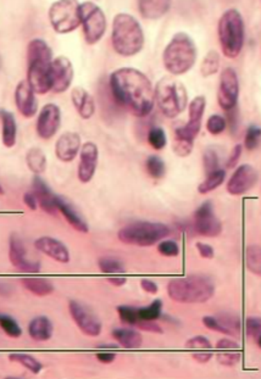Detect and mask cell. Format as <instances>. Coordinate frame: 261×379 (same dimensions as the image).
Segmentation results:
<instances>
[{
	"label": "cell",
	"mask_w": 261,
	"mask_h": 379,
	"mask_svg": "<svg viewBox=\"0 0 261 379\" xmlns=\"http://www.w3.org/2000/svg\"><path fill=\"white\" fill-rule=\"evenodd\" d=\"M111 42L121 56H135L144 47V33L141 24L130 14H117L112 21Z\"/></svg>",
	"instance_id": "cell-3"
},
{
	"label": "cell",
	"mask_w": 261,
	"mask_h": 379,
	"mask_svg": "<svg viewBox=\"0 0 261 379\" xmlns=\"http://www.w3.org/2000/svg\"><path fill=\"white\" fill-rule=\"evenodd\" d=\"M26 162L33 174L40 175L47 169V156L40 148H31L26 154Z\"/></svg>",
	"instance_id": "cell-30"
},
{
	"label": "cell",
	"mask_w": 261,
	"mask_h": 379,
	"mask_svg": "<svg viewBox=\"0 0 261 379\" xmlns=\"http://www.w3.org/2000/svg\"><path fill=\"white\" fill-rule=\"evenodd\" d=\"M9 359L12 362L20 364L28 369L31 373L38 374L43 369V364H40L38 360L35 359L33 356L28 354H21V353H15V354L9 355Z\"/></svg>",
	"instance_id": "cell-34"
},
{
	"label": "cell",
	"mask_w": 261,
	"mask_h": 379,
	"mask_svg": "<svg viewBox=\"0 0 261 379\" xmlns=\"http://www.w3.org/2000/svg\"><path fill=\"white\" fill-rule=\"evenodd\" d=\"M81 148L82 145L80 135L75 132H66L56 142V158L62 162H71L75 160Z\"/></svg>",
	"instance_id": "cell-21"
},
{
	"label": "cell",
	"mask_w": 261,
	"mask_h": 379,
	"mask_svg": "<svg viewBox=\"0 0 261 379\" xmlns=\"http://www.w3.org/2000/svg\"><path fill=\"white\" fill-rule=\"evenodd\" d=\"M109 282L115 287H122V285L127 283V280H126L125 277H111V278H109Z\"/></svg>",
	"instance_id": "cell-60"
},
{
	"label": "cell",
	"mask_w": 261,
	"mask_h": 379,
	"mask_svg": "<svg viewBox=\"0 0 261 379\" xmlns=\"http://www.w3.org/2000/svg\"><path fill=\"white\" fill-rule=\"evenodd\" d=\"M81 25L83 26V35L87 44H96L103 38L106 31V17L96 3H81Z\"/></svg>",
	"instance_id": "cell-10"
},
{
	"label": "cell",
	"mask_w": 261,
	"mask_h": 379,
	"mask_svg": "<svg viewBox=\"0 0 261 379\" xmlns=\"http://www.w3.org/2000/svg\"><path fill=\"white\" fill-rule=\"evenodd\" d=\"M158 251L167 258H175L180 254V246L174 240H161L158 245Z\"/></svg>",
	"instance_id": "cell-47"
},
{
	"label": "cell",
	"mask_w": 261,
	"mask_h": 379,
	"mask_svg": "<svg viewBox=\"0 0 261 379\" xmlns=\"http://www.w3.org/2000/svg\"><path fill=\"white\" fill-rule=\"evenodd\" d=\"M242 151H243L242 144H237L236 146L233 148L231 155H230V158L227 160V169H233V167H236L238 161L241 159Z\"/></svg>",
	"instance_id": "cell-53"
},
{
	"label": "cell",
	"mask_w": 261,
	"mask_h": 379,
	"mask_svg": "<svg viewBox=\"0 0 261 379\" xmlns=\"http://www.w3.org/2000/svg\"><path fill=\"white\" fill-rule=\"evenodd\" d=\"M172 6V0H138V9L146 20H159Z\"/></svg>",
	"instance_id": "cell-24"
},
{
	"label": "cell",
	"mask_w": 261,
	"mask_h": 379,
	"mask_svg": "<svg viewBox=\"0 0 261 379\" xmlns=\"http://www.w3.org/2000/svg\"><path fill=\"white\" fill-rule=\"evenodd\" d=\"M61 125L60 108L56 104H47L40 110L37 120V133L42 140L53 138Z\"/></svg>",
	"instance_id": "cell-16"
},
{
	"label": "cell",
	"mask_w": 261,
	"mask_h": 379,
	"mask_svg": "<svg viewBox=\"0 0 261 379\" xmlns=\"http://www.w3.org/2000/svg\"><path fill=\"white\" fill-rule=\"evenodd\" d=\"M138 312L140 319L143 321H156L162 312V301L160 299L154 300L151 305L138 309Z\"/></svg>",
	"instance_id": "cell-39"
},
{
	"label": "cell",
	"mask_w": 261,
	"mask_h": 379,
	"mask_svg": "<svg viewBox=\"0 0 261 379\" xmlns=\"http://www.w3.org/2000/svg\"><path fill=\"white\" fill-rule=\"evenodd\" d=\"M171 235L169 226L160 222L137 221L124 226L119 233V240L128 245L151 246Z\"/></svg>",
	"instance_id": "cell-8"
},
{
	"label": "cell",
	"mask_w": 261,
	"mask_h": 379,
	"mask_svg": "<svg viewBox=\"0 0 261 379\" xmlns=\"http://www.w3.org/2000/svg\"><path fill=\"white\" fill-rule=\"evenodd\" d=\"M54 332V327L51 319L46 316H38L28 324V335L35 342H47L51 339Z\"/></svg>",
	"instance_id": "cell-26"
},
{
	"label": "cell",
	"mask_w": 261,
	"mask_h": 379,
	"mask_svg": "<svg viewBox=\"0 0 261 379\" xmlns=\"http://www.w3.org/2000/svg\"><path fill=\"white\" fill-rule=\"evenodd\" d=\"M99 159L98 146L92 142H87L82 145L80 153V164L77 176L82 183L91 182L93 176L96 174V165Z\"/></svg>",
	"instance_id": "cell-18"
},
{
	"label": "cell",
	"mask_w": 261,
	"mask_h": 379,
	"mask_svg": "<svg viewBox=\"0 0 261 379\" xmlns=\"http://www.w3.org/2000/svg\"><path fill=\"white\" fill-rule=\"evenodd\" d=\"M0 326L3 332L10 338L16 339V338H20L22 335L20 324L17 323V321L9 314H3L0 316Z\"/></svg>",
	"instance_id": "cell-37"
},
{
	"label": "cell",
	"mask_w": 261,
	"mask_h": 379,
	"mask_svg": "<svg viewBox=\"0 0 261 379\" xmlns=\"http://www.w3.org/2000/svg\"><path fill=\"white\" fill-rule=\"evenodd\" d=\"M69 311L74 322L77 324L81 332L88 337H98L101 333V321L88 306L80 301L71 300Z\"/></svg>",
	"instance_id": "cell-13"
},
{
	"label": "cell",
	"mask_w": 261,
	"mask_h": 379,
	"mask_svg": "<svg viewBox=\"0 0 261 379\" xmlns=\"http://www.w3.org/2000/svg\"><path fill=\"white\" fill-rule=\"evenodd\" d=\"M192 356H193V359L198 361L199 364H206V362L210 361L211 357H212V354H211V353H205V351L203 350L201 353H194Z\"/></svg>",
	"instance_id": "cell-59"
},
{
	"label": "cell",
	"mask_w": 261,
	"mask_h": 379,
	"mask_svg": "<svg viewBox=\"0 0 261 379\" xmlns=\"http://www.w3.org/2000/svg\"><path fill=\"white\" fill-rule=\"evenodd\" d=\"M246 264L251 272L261 277V246L251 245L246 248Z\"/></svg>",
	"instance_id": "cell-33"
},
{
	"label": "cell",
	"mask_w": 261,
	"mask_h": 379,
	"mask_svg": "<svg viewBox=\"0 0 261 379\" xmlns=\"http://www.w3.org/2000/svg\"><path fill=\"white\" fill-rule=\"evenodd\" d=\"M33 192L42 210L46 211L47 214H53V216L56 214L58 208L56 205V195L51 193L48 185L40 178V176H35L33 178Z\"/></svg>",
	"instance_id": "cell-23"
},
{
	"label": "cell",
	"mask_w": 261,
	"mask_h": 379,
	"mask_svg": "<svg viewBox=\"0 0 261 379\" xmlns=\"http://www.w3.org/2000/svg\"><path fill=\"white\" fill-rule=\"evenodd\" d=\"M71 100L83 120H90L96 112V104L92 95L82 87H76L71 92Z\"/></svg>",
	"instance_id": "cell-22"
},
{
	"label": "cell",
	"mask_w": 261,
	"mask_h": 379,
	"mask_svg": "<svg viewBox=\"0 0 261 379\" xmlns=\"http://www.w3.org/2000/svg\"><path fill=\"white\" fill-rule=\"evenodd\" d=\"M226 126L225 117L219 115V114L211 115L206 121V130L209 133L214 135H221L222 132L226 130Z\"/></svg>",
	"instance_id": "cell-43"
},
{
	"label": "cell",
	"mask_w": 261,
	"mask_h": 379,
	"mask_svg": "<svg viewBox=\"0 0 261 379\" xmlns=\"http://www.w3.org/2000/svg\"><path fill=\"white\" fill-rule=\"evenodd\" d=\"M9 259L15 269L26 273H38L42 267L38 261H32L27 258L24 242L16 233H12L9 239Z\"/></svg>",
	"instance_id": "cell-15"
},
{
	"label": "cell",
	"mask_w": 261,
	"mask_h": 379,
	"mask_svg": "<svg viewBox=\"0 0 261 379\" xmlns=\"http://www.w3.org/2000/svg\"><path fill=\"white\" fill-rule=\"evenodd\" d=\"M216 349L224 350V351L225 350H238L239 349V345L232 339H221L217 342Z\"/></svg>",
	"instance_id": "cell-56"
},
{
	"label": "cell",
	"mask_w": 261,
	"mask_h": 379,
	"mask_svg": "<svg viewBox=\"0 0 261 379\" xmlns=\"http://www.w3.org/2000/svg\"><path fill=\"white\" fill-rule=\"evenodd\" d=\"M166 135L165 130L160 128V127H153L148 133V143L151 144V148H154L155 150H161L165 148Z\"/></svg>",
	"instance_id": "cell-41"
},
{
	"label": "cell",
	"mask_w": 261,
	"mask_h": 379,
	"mask_svg": "<svg viewBox=\"0 0 261 379\" xmlns=\"http://www.w3.org/2000/svg\"><path fill=\"white\" fill-rule=\"evenodd\" d=\"M78 0H56L49 9L53 28L60 35L70 33L82 24Z\"/></svg>",
	"instance_id": "cell-9"
},
{
	"label": "cell",
	"mask_w": 261,
	"mask_h": 379,
	"mask_svg": "<svg viewBox=\"0 0 261 379\" xmlns=\"http://www.w3.org/2000/svg\"><path fill=\"white\" fill-rule=\"evenodd\" d=\"M56 205L58 211H60L72 228H75L76 230L82 232V233H87L90 230L87 222L82 219V216L76 211L75 208L67 200L64 199L62 196L56 195Z\"/></svg>",
	"instance_id": "cell-25"
},
{
	"label": "cell",
	"mask_w": 261,
	"mask_h": 379,
	"mask_svg": "<svg viewBox=\"0 0 261 379\" xmlns=\"http://www.w3.org/2000/svg\"><path fill=\"white\" fill-rule=\"evenodd\" d=\"M214 282L210 277L204 275L174 278L167 285L170 299L181 304H204L214 296Z\"/></svg>",
	"instance_id": "cell-4"
},
{
	"label": "cell",
	"mask_w": 261,
	"mask_h": 379,
	"mask_svg": "<svg viewBox=\"0 0 261 379\" xmlns=\"http://www.w3.org/2000/svg\"><path fill=\"white\" fill-rule=\"evenodd\" d=\"M217 361H219V364L227 366V367H232L241 361V353H233V351L221 353V354L217 355Z\"/></svg>",
	"instance_id": "cell-51"
},
{
	"label": "cell",
	"mask_w": 261,
	"mask_h": 379,
	"mask_svg": "<svg viewBox=\"0 0 261 379\" xmlns=\"http://www.w3.org/2000/svg\"><path fill=\"white\" fill-rule=\"evenodd\" d=\"M35 246L37 250H40V253H43L60 264L70 262V251L60 240L51 238V237H42L35 240Z\"/></svg>",
	"instance_id": "cell-20"
},
{
	"label": "cell",
	"mask_w": 261,
	"mask_h": 379,
	"mask_svg": "<svg viewBox=\"0 0 261 379\" xmlns=\"http://www.w3.org/2000/svg\"><path fill=\"white\" fill-rule=\"evenodd\" d=\"M146 170L151 178L160 180L165 175V162L155 155H151L146 161Z\"/></svg>",
	"instance_id": "cell-36"
},
{
	"label": "cell",
	"mask_w": 261,
	"mask_h": 379,
	"mask_svg": "<svg viewBox=\"0 0 261 379\" xmlns=\"http://www.w3.org/2000/svg\"><path fill=\"white\" fill-rule=\"evenodd\" d=\"M226 178V172L224 170H216L214 172H211L206 177V180L199 185L198 187V192L201 194H208L212 190H215L216 188H219L220 185L224 183V180Z\"/></svg>",
	"instance_id": "cell-31"
},
{
	"label": "cell",
	"mask_w": 261,
	"mask_h": 379,
	"mask_svg": "<svg viewBox=\"0 0 261 379\" xmlns=\"http://www.w3.org/2000/svg\"><path fill=\"white\" fill-rule=\"evenodd\" d=\"M53 51L43 40H31L27 47V82L35 94L51 90V67Z\"/></svg>",
	"instance_id": "cell-2"
},
{
	"label": "cell",
	"mask_w": 261,
	"mask_h": 379,
	"mask_svg": "<svg viewBox=\"0 0 261 379\" xmlns=\"http://www.w3.org/2000/svg\"><path fill=\"white\" fill-rule=\"evenodd\" d=\"M216 319L220 321V323L231 332L232 335H239L241 330V322L237 316L233 314H224L216 316Z\"/></svg>",
	"instance_id": "cell-45"
},
{
	"label": "cell",
	"mask_w": 261,
	"mask_h": 379,
	"mask_svg": "<svg viewBox=\"0 0 261 379\" xmlns=\"http://www.w3.org/2000/svg\"><path fill=\"white\" fill-rule=\"evenodd\" d=\"M186 348L191 350H210L212 345L206 337L196 335L194 338L187 340Z\"/></svg>",
	"instance_id": "cell-49"
},
{
	"label": "cell",
	"mask_w": 261,
	"mask_h": 379,
	"mask_svg": "<svg viewBox=\"0 0 261 379\" xmlns=\"http://www.w3.org/2000/svg\"><path fill=\"white\" fill-rule=\"evenodd\" d=\"M137 327H140L141 330H146V332H151V333H162L160 326L156 323L155 321H143L141 319L140 323L137 324Z\"/></svg>",
	"instance_id": "cell-52"
},
{
	"label": "cell",
	"mask_w": 261,
	"mask_h": 379,
	"mask_svg": "<svg viewBox=\"0 0 261 379\" xmlns=\"http://www.w3.org/2000/svg\"><path fill=\"white\" fill-rule=\"evenodd\" d=\"M220 54L216 50H210L203 59L201 62V72L204 78L217 74L220 69Z\"/></svg>",
	"instance_id": "cell-32"
},
{
	"label": "cell",
	"mask_w": 261,
	"mask_h": 379,
	"mask_svg": "<svg viewBox=\"0 0 261 379\" xmlns=\"http://www.w3.org/2000/svg\"><path fill=\"white\" fill-rule=\"evenodd\" d=\"M112 94L119 104L140 117L149 115L155 101V90L151 80L133 67H122L110 76Z\"/></svg>",
	"instance_id": "cell-1"
},
{
	"label": "cell",
	"mask_w": 261,
	"mask_h": 379,
	"mask_svg": "<svg viewBox=\"0 0 261 379\" xmlns=\"http://www.w3.org/2000/svg\"><path fill=\"white\" fill-rule=\"evenodd\" d=\"M203 165L206 175H209L214 171L219 170V156L215 149L208 148L203 154Z\"/></svg>",
	"instance_id": "cell-44"
},
{
	"label": "cell",
	"mask_w": 261,
	"mask_h": 379,
	"mask_svg": "<svg viewBox=\"0 0 261 379\" xmlns=\"http://www.w3.org/2000/svg\"><path fill=\"white\" fill-rule=\"evenodd\" d=\"M256 344H258V346H259V348L261 349V335L259 337V338H258V339H256Z\"/></svg>",
	"instance_id": "cell-62"
},
{
	"label": "cell",
	"mask_w": 261,
	"mask_h": 379,
	"mask_svg": "<svg viewBox=\"0 0 261 379\" xmlns=\"http://www.w3.org/2000/svg\"><path fill=\"white\" fill-rule=\"evenodd\" d=\"M196 248L199 255H201V258H204V259H212L214 255H215L214 248L211 245L204 244V243H196Z\"/></svg>",
	"instance_id": "cell-54"
},
{
	"label": "cell",
	"mask_w": 261,
	"mask_h": 379,
	"mask_svg": "<svg viewBox=\"0 0 261 379\" xmlns=\"http://www.w3.org/2000/svg\"><path fill=\"white\" fill-rule=\"evenodd\" d=\"M258 178L259 176L253 166H239L227 182V192L231 195L246 194L255 187Z\"/></svg>",
	"instance_id": "cell-17"
},
{
	"label": "cell",
	"mask_w": 261,
	"mask_h": 379,
	"mask_svg": "<svg viewBox=\"0 0 261 379\" xmlns=\"http://www.w3.org/2000/svg\"><path fill=\"white\" fill-rule=\"evenodd\" d=\"M111 335L125 349H138L143 343L141 333L130 328H116Z\"/></svg>",
	"instance_id": "cell-28"
},
{
	"label": "cell",
	"mask_w": 261,
	"mask_h": 379,
	"mask_svg": "<svg viewBox=\"0 0 261 379\" xmlns=\"http://www.w3.org/2000/svg\"><path fill=\"white\" fill-rule=\"evenodd\" d=\"M117 314L120 317L122 323L128 324V326H137L140 323V312L136 308H132L128 305H121L117 308Z\"/></svg>",
	"instance_id": "cell-38"
},
{
	"label": "cell",
	"mask_w": 261,
	"mask_h": 379,
	"mask_svg": "<svg viewBox=\"0 0 261 379\" xmlns=\"http://www.w3.org/2000/svg\"><path fill=\"white\" fill-rule=\"evenodd\" d=\"M193 145H194L193 142L175 138V140H174V145H172V150H174V153H175L177 156H180V158H187V156L193 151Z\"/></svg>",
	"instance_id": "cell-46"
},
{
	"label": "cell",
	"mask_w": 261,
	"mask_h": 379,
	"mask_svg": "<svg viewBox=\"0 0 261 379\" xmlns=\"http://www.w3.org/2000/svg\"><path fill=\"white\" fill-rule=\"evenodd\" d=\"M155 100L162 115L167 119H175L186 109L188 103L186 87L174 76H165L156 83Z\"/></svg>",
	"instance_id": "cell-6"
},
{
	"label": "cell",
	"mask_w": 261,
	"mask_h": 379,
	"mask_svg": "<svg viewBox=\"0 0 261 379\" xmlns=\"http://www.w3.org/2000/svg\"><path fill=\"white\" fill-rule=\"evenodd\" d=\"M261 140V128L259 126L251 125L248 127L244 138V146L248 150H255Z\"/></svg>",
	"instance_id": "cell-42"
},
{
	"label": "cell",
	"mask_w": 261,
	"mask_h": 379,
	"mask_svg": "<svg viewBox=\"0 0 261 379\" xmlns=\"http://www.w3.org/2000/svg\"><path fill=\"white\" fill-rule=\"evenodd\" d=\"M219 40L224 56L235 59L244 44V21L237 9H228L222 14L217 26Z\"/></svg>",
	"instance_id": "cell-7"
},
{
	"label": "cell",
	"mask_w": 261,
	"mask_h": 379,
	"mask_svg": "<svg viewBox=\"0 0 261 379\" xmlns=\"http://www.w3.org/2000/svg\"><path fill=\"white\" fill-rule=\"evenodd\" d=\"M98 266L103 273H125V267L119 260L114 258H101L98 260Z\"/></svg>",
	"instance_id": "cell-40"
},
{
	"label": "cell",
	"mask_w": 261,
	"mask_h": 379,
	"mask_svg": "<svg viewBox=\"0 0 261 379\" xmlns=\"http://www.w3.org/2000/svg\"><path fill=\"white\" fill-rule=\"evenodd\" d=\"M116 348H117V346H116L115 344H106V345H99V346H98V349H116Z\"/></svg>",
	"instance_id": "cell-61"
},
{
	"label": "cell",
	"mask_w": 261,
	"mask_h": 379,
	"mask_svg": "<svg viewBox=\"0 0 261 379\" xmlns=\"http://www.w3.org/2000/svg\"><path fill=\"white\" fill-rule=\"evenodd\" d=\"M206 100L205 96H196L192 100L190 104V124L194 125H201V119L205 112Z\"/></svg>",
	"instance_id": "cell-35"
},
{
	"label": "cell",
	"mask_w": 261,
	"mask_h": 379,
	"mask_svg": "<svg viewBox=\"0 0 261 379\" xmlns=\"http://www.w3.org/2000/svg\"><path fill=\"white\" fill-rule=\"evenodd\" d=\"M246 332L249 338L256 342L261 335V317H248L246 319Z\"/></svg>",
	"instance_id": "cell-48"
},
{
	"label": "cell",
	"mask_w": 261,
	"mask_h": 379,
	"mask_svg": "<svg viewBox=\"0 0 261 379\" xmlns=\"http://www.w3.org/2000/svg\"><path fill=\"white\" fill-rule=\"evenodd\" d=\"M21 283L26 289L37 296L51 295L56 289L51 280L40 278V277H25L21 280Z\"/></svg>",
	"instance_id": "cell-29"
},
{
	"label": "cell",
	"mask_w": 261,
	"mask_h": 379,
	"mask_svg": "<svg viewBox=\"0 0 261 379\" xmlns=\"http://www.w3.org/2000/svg\"><path fill=\"white\" fill-rule=\"evenodd\" d=\"M141 287L142 289L144 290L146 293H149V294H156L159 292V287L156 285L155 282L148 280V278H143L141 280Z\"/></svg>",
	"instance_id": "cell-55"
},
{
	"label": "cell",
	"mask_w": 261,
	"mask_h": 379,
	"mask_svg": "<svg viewBox=\"0 0 261 379\" xmlns=\"http://www.w3.org/2000/svg\"><path fill=\"white\" fill-rule=\"evenodd\" d=\"M196 61V43L185 32L174 35L162 53L164 66L172 76L185 75L194 66Z\"/></svg>",
	"instance_id": "cell-5"
},
{
	"label": "cell",
	"mask_w": 261,
	"mask_h": 379,
	"mask_svg": "<svg viewBox=\"0 0 261 379\" xmlns=\"http://www.w3.org/2000/svg\"><path fill=\"white\" fill-rule=\"evenodd\" d=\"M96 359L101 364H111V362L115 361L116 354H114V353H98Z\"/></svg>",
	"instance_id": "cell-58"
},
{
	"label": "cell",
	"mask_w": 261,
	"mask_h": 379,
	"mask_svg": "<svg viewBox=\"0 0 261 379\" xmlns=\"http://www.w3.org/2000/svg\"><path fill=\"white\" fill-rule=\"evenodd\" d=\"M203 324L205 326L208 330L219 332V333H224V335H232L231 332L227 330V328H225V327L220 323L219 319H216V317H212V316H205V317L203 319Z\"/></svg>",
	"instance_id": "cell-50"
},
{
	"label": "cell",
	"mask_w": 261,
	"mask_h": 379,
	"mask_svg": "<svg viewBox=\"0 0 261 379\" xmlns=\"http://www.w3.org/2000/svg\"><path fill=\"white\" fill-rule=\"evenodd\" d=\"M239 96V81L236 71L231 67L224 69L220 76L217 101L224 110H233Z\"/></svg>",
	"instance_id": "cell-12"
},
{
	"label": "cell",
	"mask_w": 261,
	"mask_h": 379,
	"mask_svg": "<svg viewBox=\"0 0 261 379\" xmlns=\"http://www.w3.org/2000/svg\"><path fill=\"white\" fill-rule=\"evenodd\" d=\"M24 203H25L26 206L28 208V209L32 210V211H35V210H37V203H38V200H37V198H35V195L31 194V193H25L24 194Z\"/></svg>",
	"instance_id": "cell-57"
},
{
	"label": "cell",
	"mask_w": 261,
	"mask_h": 379,
	"mask_svg": "<svg viewBox=\"0 0 261 379\" xmlns=\"http://www.w3.org/2000/svg\"><path fill=\"white\" fill-rule=\"evenodd\" d=\"M15 103L21 115L26 119H31L37 114L38 100L35 98V90H32L27 80L21 81L16 87Z\"/></svg>",
	"instance_id": "cell-19"
},
{
	"label": "cell",
	"mask_w": 261,
	"mask_h": 379,
	"mask_svg": "<svg viewBox=\"0 0 261 379\" xmlns=\"http://www.w3.org/2000/svg\"><path fill=\"white\" fill-rule=\"evenodd\" d=\"M192 228L194 233L203 237H217L222 232V225L220 220L214 214V205L208 200L196 210L193 214Z\"/></svg>",
	"instance_id": "cell-11"
},
{
	"label": "cell",
	"mask_w": 261,
	"mask_h": 379,
	"mask_svg": "<svg viewBox=\"0 0 261 379\" xmlns=\"http://www.w3.org/2000/svg\"><path fill=\"white\" fill-rule=\"evenodd\" d=\"M17 124L14 114L10 111L1 110V140L6 148H12L16 144Z\"/></svg>",
	"instance_id": "cell-27"
},
{
	"label": "cell",
	"mask_w": 261,
	"mask_h": 379,
	"mask_svg": "<svg viewBox=\"0 0 261 379\" xmlns=\"http://www.w3.org/2000/svg\"><path fill=\"white\" fill-rule=\"evenodd\" d=\"M72 80H74V67L69 58L56 56V59L51 61V90L56 94L64 93L70 88Z\"/></svg>",
	"instance_id": "cell-14"
}]
</instances>
